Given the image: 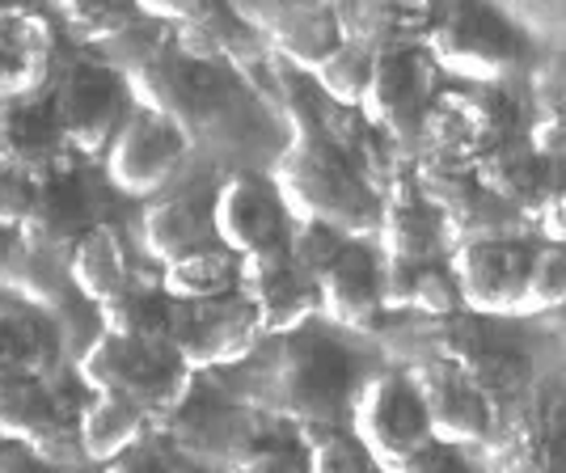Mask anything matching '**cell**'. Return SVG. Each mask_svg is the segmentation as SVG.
I'll use <instances>...</instances> for the list:
<instances>
[{
  "mask_svg": "<svg viewBox=\"0 0 566 473\" xmlns=\"http://www.w3.org/2000/svg\"><path fill=\"white\" fill-rule=\"evenodd\" d=\"M60 364V330L34 305H0V380L51 377Z\"/></svg>",
  "mask_w": 566,
  "mask_h": 473,
  "instance_id": "obj_29",
  "label": "cell"
},
{
  "mask_svg": "<svg viewBox=\"0 0 566 473\" xmlns=\"http://www.w3.org/2000/svg\"><path fill=\"white\" fill-rule=\"evenodd\" d=\"M317 313L352 334H373L380 326V254L368 241H343V250L317 271Z\"/></svg>",
  "mask_w": 566,
  "mask_h": 473,
  "instance_id": "obj_19",
  "label": "cell"
},
{
  "mask_svg": "<svg viewBox=\"0 0 566 473\" xmlns=\"http://www.w3.org/2000/svg\"><path fill=\"white\" fill-rule=\"evenodd\" d=\"M533 245L524 236H482V241H457L449 254V275L457 301L473 317H512L524 284Z\"/></svg>",
  "mask_w": 566,
  "mask_h": 473,
  "instance_id": "obj_15",
  "label": "cell"
},
{
  "mask_svg": "<svg viewBox=\"0 0 566 473\" xmlns=\"http://www.w3.org/2000/svg\"><path fill=\"white\" fill-rule=\"evenodd\" d=\"M275 347L262 351V368L254 385L241 393L250 410H271L287 423H296L301 440L313 444L317 435L347 427V410L364 372L355 368V355L331 334L301 326V330L271 334Z\"/></svg>",
  "mask_w": 566,
  "mask_h": 473,
  "instance_id": "obj_1",
  "label": "cell"
},
{
  "mask_svg": "<svg viewBox=\"0 0 566 473\" xmlns=\"http://www.w3.org/2000/svg\"><path fill=\"white\" fill-rule=\"evenodd\" d=\"M97 330L118 334V338H166L169 322V296L161 292V280H132L94 305Z\"/></svg>",
  "mask_w": 566,
  "mask_h": 473,
  "instance_id": "obj_33",
  "label": "cell"
},
{
  "mask_svg": "<svg viewBox=\"0 0 566 473\" xmlns=\"http://www.w3.org/2000/svg\"><path fill=\"white\" fill-rule=\"evenodd\" d=\"M169 43L182 55H190V60H208V64H250L266 51V43L237 18L224 0L216 4L212 13H203L199 22L174 25Z\"/></svg>",
  "mask_w": 566,
  "mask_h": 473,
  "instance_id": "obj_32",
  "label": "cell"
},
{
  "mask_svg": "<svg viewBox=\"0 0 566 473\" xmlns=\"http://www.w3.org/2000/svg\"><path fill=\"white\" fill-rule=\"evenodd\" d=\"M394 473H478L470 465V456L465 449H457V444H444V440H427L423 449L415 452L401 470Z\"/></svg>",
  "mask_w": 566,
  "mask_h": 473,
  "instance_id": "obj_43",
  "label": "cell"
},
{
  "mask_svg": "<svg viewBox=\"0 0 566 473\" xmlns=\"http://www.w3.org/2000/svg\"><path fill=\"white\" fill-rule=\"evenodd\" d=\"M566 296V250L563 245H533L528 266H524V284H520L516 313H554Z\"/></svg>",
  "mask_w": 566,
  "mask_h": 473,
  "instance_id": "obj_35",
  "label": "cell"
},
{
  "mask_svg": "<svg viewBox=\"0 0 566 473\" xmlns=\"http://www.w3.org/2000/svg\"><path fill=\"white\" fill-rule=\"evenodd\" d=\"M237 254L224 245H208L199 254L182 262H169L161 271V292L174 301H203V296H220L237 287Z\"/></svg>",
  "mask_w": 566,
  "mask_h": 473,
  "instance_id": "obj_34",
  "label": "cell"
},
{
  "mask_svg": "<svg viewBox=\"0 0 566 473\" xmlns=\"http://www.w3.org/2000/svg\"><path fill=\"white\" fill-rule=\"evenodd\" d=\"M470 174L478 178V187L491 190L495 199H503L507 208H516L520 216L542 199L545 190H549V182H558L554 166L542 161L520 136L486 148L478 161H470Z\"/></svg>",
  "mask_w": 566,
  "mask_h": 473,
  "instance_id": "obj_27",
  "label": "cell"
},
{
  "mask_svg": "<svg viewBox=\"0 0 566 473\" xmlns=\"http://www.w3.org/2000/svg\"><path fill=\"white\" fill-rule=\"evenodd\" d=\"M127 106H132L127 81L106 60H72L69 69L55 76L48 97L51 123H55L60 140L69 153H81V157L106 153V144L127 115Z\"/></svg>",
  "mask_w": 566,
  "mask_h": 473,
  "instance_id": "obj_7",
  "label": "cell"
},
{
  "mask_svg": "<svg viewBox=\"0 0 566 473\" xmlns=\"http://www.w3.org/2000/svg\"><path fill=\"white\" fill-rule=\"evenodd\" d=\"M377 245L380 259H406V262H431L444 250V220L415 190L410 178L380 190V216H377Z\"/></svg>",
  "mask_w": 566,
  "mask_h": 473,
  "instance_id": "obj_23",
  "label": "cell"
},
{
  "mask_svg": "<svg viewBox=\"0 0 566 473\" xmlns=\"http://www.w3.org/2000/svg\"><path fill=\"white\" fill-rule=\"evenodd\" d=\"M380 305L440 322V317H452L461 308V301H457L449 266L440 259L431 262L380 259Z\"/></svg>",
  "mask_w": 566,
  "mask_h": 473,
  "instance_id": "obj_30",
  "label": "cell"
},
{
  "mask_svg": "<svg viewBox=\"0 0 566 473\" xmlns=\"http://www.w3.org/2000/svg\"><path fill=\"white\" fill-rule=\"evenodd\" d=\"M305 465L308 473H385L373 461V452L355 440L347 427L317 435L313 444H305Z\"/></svg>",
  "mask_w": 566,
  "mask_h": 473,
  "instance_id": "obj_38",
  "label": "cell"
},
{
  "mask_svg": "<svg viewBox=\"0 0 566 473\" xmlns=\"http://www.w3.org/2000/svg\"><path fill=\"white\" fill-rule=\"evenodd\" d=\"M262 322L241 292H220L203 301H174L169 296L166 343L190 372H220L237 368L262 347Z\"/></svg>",
  "mask_w": 566,
  "mask_h": 473,
  "instance_id": "obj_5",
  "label": "cell"
},
{
  "mask_svg": "<svg viewBox=\"0 0 566 473\" xmlns=\"http://www.w3.org/2000/svg\"><path fill=\"white\" fill-rule=\"evenodd\" d=\"M34 190H39V178H30L22 169H4L0 166V224L4 229H18L34 203Z\"/></svg>",
  "mask_w": 566,
  "mask_h": 473,
  "instance_id": "obj_42",
  "label": "cell"
},
{
  "mask_svg": "<svg viewBox=\"0 0 566 473\" xmlns=\"http://www.w3.org/2000/svg\"><path fill=\"white\" fill-rule=\"evenodd\" d=\"M76 377L90 393H111L140 406L157 431L169 410L182 402L195 372L178 359L166 338H118V334L97 330L76 351Z\"/></svg>",
  "mask_w": 566,
  "mask_h": 473,
  "instance_id": "obj_3",
  "label": "cell"
},
{
  "mask_svg": "<svg viewBox=\"0 0 566 473\" xmlns=\"http://www.w3.org/2000/svg\"><path fill=\"white\" fill-rule=\"evenodd\" d=\"M419 48L465 85H499L524 64L520 34L486 0H444L436 13L427 9Z\"/></svg>",
  "mask_w": 566,
  "mask_h": 473,
  "instance_id": "obj_4",
  "label": "cell"
},
{
  "mask_svg": "<svg viewBox=\"0 0 566 473\" xmlns=\"http://www.w3.org/2000/svg\"><path fill=\"white\" fill-rule=\"evenodd\" d=\"M283 241H287V250L317 275V271L343 250V241H352V236L331 229V224H317V220H296V229L283 236Z\"/></svg>",
  "mask_w": 566,
  "mask_h": 473,
  "instance_id": "obj_39",
  "label": "cell"
},
{
  "mask_svg": "<svg viewBox=\"0 0 566 473\" xmlns=\"http://www.w3.org/2000/svg\"><path fill=\"white\" fill-rule=\"evenodd\" d=\"M64 140L51 123L48 102L34 97H0V166L22 169L30 178H51L64 169Z\"/></svg>",
  "mask_w": 566,
  "mask_h": 473,
  "instance_id": "obj_24",
  "label": "cell"
},
{
  "mask_svg": "<svg viewBox=\"0 0 566 473\" xmlns=\"http://www.w3.org/2000/svg\"><path fill=\"white\" fill-rule=\"evenodd\" d=\"M237 292L254 305L262 334L301 330L317 313V275L287 250V241L262 245L237 262Z\"/></svg>",
  "mask_w": 566,
  "mask_h": 473,
  "instance_id": "obj_14",
  "label": "cell"
},
{
  "mask_svg": "<svg viewBox=\"0 0 566 473\" xmlns=\"http://www.w3.org/2000/svg\"><path fill=\"white\" fill-rule=\"evenodd\" d=\"M516 136V106L499 85H470L452 94L431 97V111L423 118L419 148L431 157H449L470 166L486 148Z\"/></svg>",
  "mask_w": 566,
  "mask_h": 473,
  "instance_id": "obj_10",
  "label": "cell"
},
{
  "mask_svg": "<svg viewBox=\"0 0 566 473\" xmlns=\"http://www.w3.org/2000/svg\"><path fill=\"white\" fill-rule=\"evenodd\" d=\"M51 4L64 13V22L81 43H111L140 18L132 0H51Z\"/></svg>",
  "mask_w": 566,
  "mask_h": 473,
  "instance_id": "obj_37",
  "label": "cell"
},
{
  "mask_svg": "<svg viewBox=\"0 0 566 473\" xmlns=\"http://www.w3.org/2000/svg\"><path fill=\"white\" fill-rule=\"evenodd\" d=\"M271 187L280 195L283 212L296 220H317L359 241L377 233L380 195L364 178V169L322 132L317 118H305L275 157Z\"/></svg>",
  "mask_w": 566,
  "mask_h": 473,
  "instance_id": "obj_2",
  "label": "cell"
},
{
  "mask_svg": "<svg viewBox=\"0 0 566 473\" xmlns=\"http://www.w3.org/2000/svg\"><path fill=\"white\" fill-rule=\"evenodd\" d=\"M90 224H97L90 190H85V182L72 169H60L51 178H39L34 203H30L25 220L18 224V236L30 250H39V254L69 259L72 245L85 236Z\"/></svg>",
  "mask_w": 566,
  "mask_h": 473,
  "instance_id": "obj_21",
  "label": "cell"
},
{
  "mask_svg": "<svg viewBox=\"0 0 566 473\" xmlns=\"http://www.w3.org/2000/svg\"><path fill=\"white\" fill-rule=\"evenodd\" d=\"M69 280H72V287H76V296L90 301V305H102L106 296H115L118 287L140 280V271L132 266L127 236L118 233L115 224H106V220L90 224L85 236L72 245Z\"/></svg>",
  "mask_w": 566,
  "mask_h": 473,
  "instance_id": "obj_28",
  "label": "cell"
},
{
  "mask_svg": "<svg viewBox=\"0 0 566 473\" xmlns=\"http://www.w3.org/2000/svg\"><path fill=\"white\" fill-rule=\"evenodd\" d=\"M106 473H220L203 470V465H187L174 449H157L153 440H140L136 449H127L123 456H115Z\"/></svg>",
  "mask_w": 566,
  "mask_h": 473,
  "instance_id": "obj_40",
  "label": "cell"
},
{
  "mask_svg": "<svg viewBox=\"0 0 566 473\" xmlns=\"http://www.w3.org/2000/svg\"><path fill=\"white\" fill-rule=\"evenodd\" d=\"M216 241L212 224V199L208 195H195V190H178L166 199H153L144 208V250L153 259L169 266V262H182Z\"/></svg>",
  "mask_w": 566,
  "mask_h": 473,
  "instance_id": "obj_25",
  "label": "cell"
},
{
  "mask_svg": "<svg viewBox=\"0 0 566 473\" xmlns=\"http://www.w3.org/2000/svg\"><path fill=\"white\" fill-rule=\"evenodd\" d=\"M224 4L266 48H275L283 60H292L305 72L317 69L343 43L334 4H322V0H224Z\"/></svg>",
  "mask_w": 566,
  "mask_h": 473,
  "instance_id": "obj_17",
  "label": "cell"
},
{
  "mask_svg": "<svg viewBox=\"0 0 566 473\" xmlns=\"http://www.w3.org/2000/svg\"><path fill=\"white\" fill-rule=\"evenodd\" d=\"M406 377H410L419 402H423L431 440H444V444H457V449H478V444L495 440L499 410L452 364L423 355V359H415L406 368Z\"/></svg>",
  "mask_w": 566,
  "mask_h": 473,
  "instance_id": "obj_16",
  "label": "cell"
},
{
  "mask_svg": "<svg viewBox=\"0 0 566 473\" xmlns=\"http://www.w3.org/2000/svg\"><path fill=\"white\" fill-rule=\"evenodd\" d=\"M55 69V34L43 13L0 4V97H34Z\"/></svg>",
  "mask_w": 566,
  "mask_h": 473,
  "instance_id": "obj_22",
  "label": "cell"
},
{
  "mask_svg": "<svg viewBox=\"0 0 566 473\" xmlns=\"http://www.w3.org/2000/svg\"><path fill=\"white\" fill-rule=\"evenodd\" d=\"M415 190L444 220V236L457 241H482V236H520L524 233V216L495 199L491 190L478 187L470 166L449 161V157H431L427 153L419 169L410 174Z\"/></svg>",
  "mask_w": 566,
  "mask_h": 473,
  "instance_id": "obj_13",
  "label": "cell"
},
{
  "mask_svg": "<svg viewBox=\"0 0 566 473\" xmlns=\"http://www.w3.org/2000/svg\"><path fill=\"white\" fill-rule=\"evenodd\" d=\"M220 473H308L305 449L292 444H254L237 456L233 465H224Z\"/></svg>",
  "mask_w": 566,
  "mask_h": 473,
  "instance_id": "obj_41",
  "label": "cell"
},
{
  "mask_svg": "<svg viewBox=\"0 0 566 473\" xmlns=\"http://www.w3.org/2000/svg\"><path fill=\"white\" fill-rule=\"evenodd\" d=\"M212 224L216 241L224 250H233L237 259L287 236V212H283L280 195L266 178H254V174H233L224 187L216 190Z\"/></svg>",
  "mask_w": 566,
  "mask_h": 473,
  "instance_id": "obj_20",
  "label": "cell"
},
{
  "mask_svg": "<svg viewBox=\"0 0 566 473\" xmlns=\"http://www.w3.org/2000/svg\"><path fill=\"white\" fill-rule=\"evenodd\" d=\"M22 236H18V229H4L0 224V284L13 275V266H18V259H22Z\"/></svg>",
  "mask_w": 566,
  "mask_h": 473,
  "instance_id": "obj_47",
  "label": "cell"
},
{
  "mask_svg": "<svg viewBox=\"0 0 566 473\" xmlns=\"http://www.w3.org/2000/svg\"><path fill=\"white\" fill-rule=\"evenodd\" d=\"M431 4L419 0H334V22L347 43L377 51L419 48Z\"/></svg>",
  "mask_w": 566,
  "mask_h": 473,
  "instance_id": "obj_26",
  "label": "cell"
},
{
  "mask_svg": "<svg viewBox=\"0 0 566 473\" xmlns=\"http://www.w3.org/2000/svg\"><path fill=\"white\" fill-rule=\"evenodd\" d=\"M427 355L452 364L495 410H503L507 402L520 398L524 359H520L507 343H499L495 334L486 330L478 317H457V313H452V317H440L436 347Z\"/></svg>",
  "mask_w": 566,
  "mask_h": 473,
  "instance_id": "obj_18",
  "label": "cell"
},
{
  "mask_svg": "<svg viewBox=\"0 0 566 473\" xmlns=\"http://www.w3.org/2000/svg\"><path fill=\"white\" fill-rule=\"evenodd\" d=\"M157 431H166L169 449L182 461L203 465V470H224L245 449L259 444L254 440V410L229 389L208 385L199 372L190 377L182 402L169 410Z\"/></svg>",
  "mask_w": 566,
  "mask_h": 473,
  "instance_id": "obj_6",
  "label": "cell"
},
{
  "mask_svg": "<svg viewBox=\"0 0 566 473\" xmlns=\"http://www.w3.org/2000/svg\"><path fill=\"white\" fill-rule=\"evenodd\" d=\"M136 13L148 18V22H161V25H187L199 22L203 13H212L220 0H132Z\"/></svg>",
  "mask_w": 566,
  "mask_h": 473,
  "instance_id": "obj_44",
  "label": "cell"
},
{
  "mask_svg": "<svg viewBox=\"0 0 566 473\" xmlns=\"http://www.w3.org/2000/svg\"><path fill=\"white\" fill-rule=\"evenodd\" d=\"M368 76H373V51L359 48V43H347V39L313 69L317 90L331 102H338V106H359L364 90H368Z\"/></svg>",
  "mask_w": 566,
  "mask_h": 473,
  "instance_id": "obj_36",
  "label": "cell"
},
{
  "mask_svg": "<svg viewBox=\"0 0 566 473\" xmlns=\"http://www.w3.org/2000/svg\"><path fill=\"white\" fill-rule=\"evenodd\" d=\"M419 4H427V0H419Z\"/></svg>",
  "mask_w": 566,
  "mask_h": 473,
  "instance_id": "obj_49",
  "label": "cell"
},
{
  "mask_svg": "<svg viewBox=\"0 0 566 473\" xmlns=\"http://www.w3.org/2000/svg\"><path fill=\"white\" fill-rule=\"evenodd\" d=\"M148 435H153V419L140 406L111 398V393H94L76 410V444L90 465H111L115 456L136 449Z\"/></svg>",
  "mask_w": 566,
  "mask_h": 473,
  "instance_id": "obj_31",
  "label": "cell"
},
{
  "mask_svg": "<svg viewBox=\"0 0 566 473\" xmlns=\"http://www.w3.org/2000/svg\"><path fill=\"white\" fill-rule=\"evenodd\" d=\"M436 97V64L423 48H398L373 55V76L359 111L368 127L401 153H419L423 118Z\"/></svg>",
  "mask_w": 566,
  "mask_h": 473,
  "instance_id": "obj_9",
  "label": "cell"
},
{
  "mask_svg": "<svg viewBox=\"0 0 566 473\" xmlns=\"http://www.w3.org/2000/svg\"><path fill=\"white\" fill-rule=\"evenodd\" d=\"M524 144L549 161V166H558V157H563V115H537L533 118V127H528V136Z\"/></svg>",
  "mask_w": 566,
  "mask_h": 473,
  "instance_id": "obj_45",
  "label": "cell"
},
{
  "mask_svg": "<svg viewBox=\"0 0 566 473\" xmlns=\"http://www.w3.org/2000/svg\"><path fill=\"white\" fill-rule=\"evenodd\" d=\"M347 431L373 452V461L385 473L401 470L431 440L415 385L406 372H394V368L359 380L352 410H347Z\"/></svg>",
  "mask_w": 566,
  "mask_h": 473,
  "instance_id": "obj_8",
  "label": "cell"
},
{
  "mask_svg": "<svg viewBox=\"0 0 566 473\" xmlns=\"http://www.w3.org/2000/svg\"><path fill=\"white\" fill-rule=\"evenodd\" d=\"M190 140L187 132L174 118L148 111L140 102L127 106L123 123L106 144V178L115 182L123 195H157L178 166L187 161Z\"/></svg>",
  "mask_w": 566,
  "mask_h": 473,
  "instance_id": "obj_12",
  "label": "cell"
},
{
  "mask_svg": "<svg viewBox=\"0 0 566 473\" xmlns=\"http://www.w3.org/2000/svg\"><path fill=\"white\" fill-rule=\"evenodd\" d=\"M322 4H334V0H322Z\"/></svg>",
  "mask_w": 566,
  "mask_h": 473,
  "instance_id": "obj_48",
  "label": "cell"
},
{
  "mask_svg": "<svg viewBox=\"0 0 566 473\" xmlns=\"http://www.w3.org/2000/svg\"><path fill=\"white\" fill-rule=\"evenodd\" d=\"M76 410L64 389L51 377L0 380V440H13L22 449L48 456L55 465H81L76 444Z\"/></svg>",
  "mask_w": 566,
  "mask_h": 473,
  "instance_id": "obj_11",
  "label": "cell"
},
{
  "mask_svg": "<svg viewBox=\"0 0 566 473\" xmlns=\"http://www.w3.org/2000/svg\"><path fill=\"white\" fill-rule=\"evenodd\" d=\"M0 473H72V465H55L13 440H0Z\"/></svg>",
  "mask_w": 566,
  "mask_h": 473,
  "instance_id": "obj_46",
  "label": "cell"
}]
</instances>
